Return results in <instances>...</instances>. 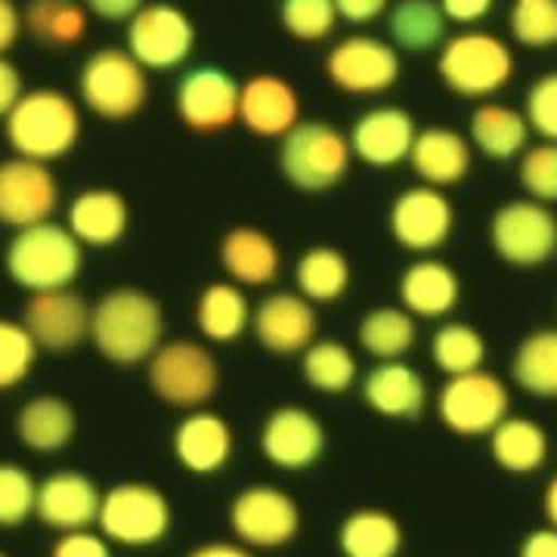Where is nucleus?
<instances>
[{"label": "nucleus", "mask_w": 557, "mask_h": 557, "mask_svg": "<svg viewBox=\"0 0 557 557\" xmlns=\"http://www.w3.org/2000/svg\"><path fill=\"white\" fill-rule=\"evenodd\" d=\"M164 338V310L143 288H112L94 304L90 341L115 366H137L161 347Z\"/></svg>", "instance_id": "nucleus-1"}, {"label": "nucleus", "mask_w": 557, "mask_h": 557, "mask_svg": "<svg viewBox=\"0 0 557 557\" xmlns=\"http://www.w3.org/2000/svg\"><path fill=\"white\" fill-rule=\"evenodd\" d=\"M84 121L78 102L57 87L25 90L16 109L3 119V137L22 159L57 161L78 146Z\"/></svg>", "instance_id": "nucleus-2"}, {"label": "nucleus", "mask_w": 557, "mask_h": 557, "mask_svg": "<svg viewBox=\"0 0 557 557\" xmlns=\"http://www.w3.org/2000/svg\"><path fill=\"white\" fill-rule=\"evenodd\" d=\"M84 263V245H81L69 226L44 220L35 226L16 230L3 251L7 276L13 278L25 292H57L72 288Z\"/></svg>", "instance_id": "nucleus-3"}, {"label": "nucleus", "mask_w": 557, "mask_h": 557, "mask_svg": "<svg viewBox=\"0 0 557 557\" xmlns=\"http://www.w3.org/2000/svg\"><path fill=\"white\" fill-rule=\"evenodd\" d=\"M440 81L465 100H486L515 78V53L493 32L468 28L443 40L437 57Z\"/></svg>", "instance_id": "nucleus-4"}, {"label": "nucleus", "mask_w": 557, "mask_h": 557, "mask_svg": "<svg viewBox=\"0 0 557 557\" xmlns=\"http://www.w3.org/2000/svg\"><path fill=\"white\" fill-rule=\"evenodd\" d=\"M354 161L350 137L329 121H298L278 146V171L295 189L325 193L347 177Z\"/></svg>", "instance_id": "nucleus-5"}, {"label": "nucleus", "mask_w": 557, "mask_h": 557, "mask_svg": "<svg viewBox=\"0 0 557 557\" xmlns=\"http://www.w3.org/2000/svg\"><path fill=\"white\" fill-rule=\"evenodd\" d=\"M78 100L97 119H134L149 102V75L127 47H100L81 65Z\"/></svg>", "instance_id": "nucleus-6"}, {"label": "nucleus", "mask_w": 557, "mask_h": 557, "mask_svg": "<svg viewBox=\"0 0 557 557\" xmlns=\"http://www.w3.org/2000/svg\"><path fill=\"white\" fill-rule=\"evenodd\" d=\"M146 379L161 403L174 409H201L218 394L220 366L199 341H161L159 350L149 357Z\"/></svg>", "instance_id": "nucleus-7"}, {"label": "nucleus", "mask_w": 557, "mask_h": 557, "mask_svg": "<svg viewBox=\"0 0 557 557\" xmlns=\"http://www.w3.org/2000/svg\"><path fill=\"white\" fill-rule=\"evenodd\" d=\"M171 502L152 483H119L102 493L97 527L109 542L124 548H149L171 533Z\"/></svg>", "instance_id": "nucleus-8"}, {"label": "nucleus", "mask_w": 557, "mask_h": 557, "mask_svg": "<svg viewBox=\"0 0 557 557\" xmlns=\"http://www.w3.org/2000/svg\"><path fill=\"white\" fill-rule=\"evenodd\" d=\"M124 47L146 72H171L193 57L196 25L174 3H146L127 22Z\"/></svg>", "instance_id": "nucleus-9"}, {"label": "nucleus", "mask_w": 557, "mask_h": 557, "mask_svg": "<svg viewBox=\"0 0 557 557\" xmlns=\"http://www.w3.org/2000/svg\"><path fill=\"white\" fill-rule=\"evenodd\" d=\"M490 242L511 267H542L557 255L555 211L536 199L508 201L490 220Z\"/></svg>", "instance_id": "nucleus-10"}, {"label": "nucleus", "mask_w": 557, "mask_h": 557, "mask_svg": "<svg viewBox=\"0 0 557 557\" xmlns=\"http://www.w3.org/2000/svg\"><path fill=\"white\" fill-rule=\"evenodd\" d=\"M511 394L505 381L493 372H465L446 379L440 387L437 416L458 437H483L493 434L502 418H508Z\"/></svg>", "instance_id": "nucleus-11"}, {"label": "nucleus", "mask_w": 557, "mask_h": 557, "mask_svg": "<svg viewBox=\"0 0 557 557\" xmlns=\"http://www.w3.org/2000/svg\"><path fill=\"white\" fill-rule=\"evenodd\" d=\"M399 50L375 35H350L338 40L325 57V78L344 94L379 97L399 81Z\"/></svg>", "instance_id": "nucleus-12"}, {"label": "nucleus", "mask_w": 557, "mask_h": 557, "mask_svg": "<svg viewBox=\"0 0 557 557\" xmlns=\"http://www.w3.org/2000/svg\"><path fill=\"white\" fill-rule=\"evenodd\" d=\"M230 527L248 548L273 552L288 545L300 530V508L288 493L270 483L245 486L230 505Z\"/></svg>", "instance_id": "nucleus-13"}, {"label": "nucleus", "mask_w": 557, "mask_h": 557, "mask_svg": "<svg viewBox=\"0 0 557 557\" xmlns=\"http://www.w3.org/2000/svg\"><path fill=\"white\" fill-rule=\"evenodd\" d=\"M242 84L218 65H196L180 75L174 112L193 134H220L239 121Z\"/></svg>", "instance_id": "nucleus-14"}, {"label": "nucleus", "mask_w": 557, "mask_h": 557, "mask_svg": "<svg viewBox=\"0 0 557 557\" xmlns=\"http://www.w3.org/2000/svg\"><path fill=\"white\" fill-rule=\"evenodd\" d=\"M60 208V183L47 161L13 159L0 161V223L25 230L53 218Z\"/></svg>", "instance_id": "nucleus-15"}, {"label": "nucleus", "mask_w": 557, "mask_h": 557, "mask_svg": "<svg viewBox=\"0 0 557 557\" xmlns=\"http://www.w3.org/2000/svg\"><path fill=\"white\" fill-rule=\"evenodd\" d=\"M387 223L399 248L412 255H434L453 236L456 211L453 201L443 196V189L418 183L394 199Z\"/></svg>", "instance_id": "nucleus-16"}, {"label": "nucleus", "mask_w": 557, "mask_h": 557, "mask_svg": "<svg viewBox=\"0 0 557 557\" xmlns=\"http://www.w3.org/2000/svg\"><path fill=\"white\" fill-rule=\"evenodd\" d=\"M90 317L94 307L75 288L57 292H35L25 300L22 322L47 354H72L90 338Z\"/></svg>", "instance_id": "nucleus-17"}, {"label": "nucleus", "mask_w": 557, "mask_h": 557, "mask_svg": "<svg viewBox=\"0 0 557 557\" xmlns=\"http://www.w3.org/2000/svg\"><path fill=\"white\" fill-rule=\"evenodd\" d=\"M317 304L300 292H273L260 300L251 317V332L273 357H300L317 341Z\"/></svg>", "instance_id": "nucleus-18"}, {"label": "nucleus", "mask_w": 557, "mask_h": 557, "mask_svg": "<svg viewBox=\"0 0 557 557\" xmlns=\"http://www.w3.org/2000/svg\"><path fill=\"white\" fill-rule=\"evenodd\" d=\"M260 453L282 471H304L325 453V431L304 406H278L260 428Z\"/></svg>", "instance_id": "nucleus-19"}, {"label": "nucleus", "mask_w": 557, "mask_h": 557, "mask_svg": "<svg viewBox=\"0 0 557 557\" xmlns=\"http://www.w3.org/2000/svg\"><path fill=\"white\" fill-rule=\"evenodd\" d=\"M347 137H350L354 159L366 161L369 168H394L399 161H409L418 127L406 109L375 106L354 121Z\"/></svg>", "instance_id": "nucleus-20"}, {"label": "nucleus", "mask_w": 557, "mask_h": 557, "mask_svg": "<svg viewBox=\"0 0 557 557\" xmlns=\"http://www.w3.org/2000/svg\"><path fill=\"white\" fill-rule=\"evenodd\" d=\"M300 121L298 90L273 72H260L242 84L239 124L263 139H282Z\"/></svg>", "instance_id": "nucleus-21"}, {"label": "nucleus", "mask_w": 557, "mask_h": 557, "mask_svg": "<svg viewBox=\"0 0 557 557\" xmlns=\"http://www.w3.org/2000/svg\"><path fill=\"white\" fill-rule=\"evenodd\" d=\"M102 493L90 478L78 471H57L38 483V505L35 515L57 533H72V530H90L100 518Z\"/></svg>", "instance_id": "nucleus-22"}, {"label": "nucleus", "mask_w": 557, "mask_h": 557, "mask_svg": "<svg viewBox=\"0 0 557 557\" xmlns=\"http://www.w3.org/2000/svg\"><path fill=\"white\" fill-rule=\"evenodd\" d=\"M171 449L189 474L208 478V474L223 471L226 461L233 458V431H230L226 418L218 412L193 409L174 428Z\"/></svg>", "instance_id": "nucleus-23"}, {"label": "nucleus", "mask_w": 557, "mask_h": 557, "mask_svg": "<svg viewBox=\"0 0 557 557\" xmlns=\"http://www.w3.org/2000/svg\"><path fill=\"white\" fill-rule=\"evenodd\" d=\"M65 226L84 248H112L131 226V208L119 189H81L65 211Z\"/></svg>", "instance_id": "nucleus-24"}, {"label": "nucleus", "mask_w": 557, "mask_h": 557, "mask_svg": "<svg viewBox=\"0 0 557 557\" xmlns=\"http://www.w3.org/2000/svg\"><path fill=\"white\" fill-rule=\"evenodd\" d=\"M362 399L379 416L412 421L428 406V384L406 359H381L362 381Z\"/></svg>", "instance_id": "nucleus-25"}, {"label": "nucleus", "mask_w": 557, "mask_h": 557, "mask_svg": "<svg viewBox=\"0 0 557 557\" xmlns=\"http://www.w3.org/2000/svg\"><path fill=\"white\" fill-rule=\"evenodd\" d=\"M397 295L399 307H406L416 319H443L458 307L461 282L449 263L421 255L403 270Z\"/></svg>", "instance_id": "nucleus-26"}, {"label": "nucleus", "mask_w": 557, "mask_h": 557, "mask_svg": "<svg viewBox=\"0 0 557 557\" xmlns=\"http://www.w3.org/2000/svg\"><path fill=\"white\" fill-rule=\"evenodd\" d=\"M409 164L421 183L446 189L471 174L474 146L453 127H428V131H418Z\"/></svg>", "instance_id": "nucleus-27"}, {"label": "nucleus", "mask_w": 557, "mask_h": 557, "mask_svg": "<svg viewBox=\"0 0 557 557\" xmlns=\"http://www.w3.org/2000/svg\"><path fill=\"white\" fill-rule=\"evenodd\" d=\"M220 267L236 285L260 288L276 282L282 270L278 245L263 230L255 226H233L220 239Z\"/></svg>", "instance_id": "nucleus-28"}, {"label": "nucleus", "mask_w": 557, "mask_h": 557, "mask_svg": "<svg viewBox=\"0 0 557 557\" xmlns=\"http://www.w3.org/2000/svg\"><path fill=\"white\" fill-rule=\"evenodd\" d=\"M75 428H78L75 409L53 394L28 399L16 416V434H20L22 446L38 456L62 453L75 437Z\"/></svg>", "instance_id": "nucleus-29"}, {"label": "nucleus", "mask_w": 557, "mask_h": 557, "mask_svg": "<svg viewBox=\"0 0 557 557\" xmlns=\"http://www.w3.org/2000/svg\"><path fill=\"white\" fill-rule=\"evenodd\" d=\"M471 146L493 161H511L530 146V121L502 102H480L471 112Z\"/></svg>", "instance_id": "nucleus-30"}, {"label": "nucleus", "mask_w": 557, "mask_h": 557, "mask_svg": "<svg viewBox=\"0 0 557 557\" xmlns=\"http://www.w3.org/2000/svg\"><path fill=\"white\" fill-rule=\"evenodd\" d=\"M251 304L236 282H211L196 300V325L211 344H230L251 329Z\"/></svg>", "instance_id": "nucleus-31"}, {"label": "nucleus", "mask_w": 557, "mask_h": 557, "mask_svg": "<svg viewBox=\"0 0 557 557\" xmlns=\"http://www.w3.org/2000/svg\"><path fill=\"white\" fill-rule=\"evenodd\" d=\"M490 456L508 474H536L548 461V434L533 418H502L490 434Z\"/></svg>", "instance_id": "nucleus-32"}, {"label": "nucleus", "mask_w": 557, "mask_h": 557, "mask_svg": "<svg viewBox=\"0 0 557 557\" xmlns=\"http://www.w3.org/2000/svg\"><path fill=\"white\" fill-rule=\"evenodd\" d=\"M22 20L25 32L47 50L78 47L90 28V13L84 0H28Z\"/></svg>", "instance_id": "nucleus-33"}, {"label": "nucleus", "mask_w": 557, "mask_h": 557, "mask_svg": "<svg viewBox=\"0 0 557 557\" xmlns=\"http://www.w3.org/2000/svg\"><path fill=\"white\" fill-rule=\"evenodd\" d=\"M338 548L344 557H397L403 548V527L391 511L357 508L341 520Z\"/></svg>", "instance_id": "nucleus-34"}, {"label": "nucleus", "mask_w": 557, "mask_h": 557, "mask_svg": "<svg viewBox=\"0 0 557 557\" xmlns=\"http://www.w3.org/2000/svg\"><path fill=\"white\" fill-rule=\"evenodd\" d=\"M449 20L437 0H399L387 16L391 44L406 53H428L443 47Z\"/></svg>", "instance_id": "nucleus-35"}, {"label": "nucleus", "mask_w": 557, "mask_h": 557, "mask_svg": "<svg viewBox=\"0 0 557 557\" xmlns=\"http://www.w3.org/2000/svg\"><path fill=\"white\" fill-rule=\"evenodd\" d=\"M511 379L530 397L557 399V329H539L520 341Z\"/></svg>", "instance_id": "nucleus-36"}, {"label": "nucleus", "mask_w": 557, "mask_h": 557, "mask_svg": "<svg viewBox=\"0 0 557 557\" xmlns=\"http://www.w3.org/2000/svg\"><path fill=\"white\" fill-rule=\"evenodd\" d=\"M357 341L359 347L379 362L403 359L406 354H412L418 341L416 317L406 307H375L359 319Z\"/></svg>", "instance_id": "nucleus-37"}, {"label": "nucleus", "mask_w": 557, "mask_h": 557, "mask_svg": "<svg viewBox=\"0 0 557 557\" xmlns=\"http://www.w3.org/2000/svg\"><path fill=\"white\" fill-rule=\"evenodd\" d=\"M295 285L310 304H335L350 288V260L332 245H317L295 263Z\"/></svg>", "instance_id": "nucleus-38"}, {"label": "nucleus", "mask_w": 557, "mask_h": 557, "mask_svg": "<svg viewBox=\"0 0 557 557\" xmlns=\"http://www.w3.org/2000/svg\"><path fill=\"white\" fill-rule=\"evenodd\" d=\"M300 372L304 381L319 391V394H347L357 384L359 366L354 350L344 341H313L304 354H300Z\"/></svg>", "instance_id": "nucleus-39"}, {"label": "nucleus", "mask_w": 557, "mask_h": 557, "mask_svg": "<svg viewBox=\"0 0 557 557\" xmlns=\"http://www.w3.org/2000/svg\"><path fill=\"white\" fill-rule=\"evenodd\" d=\"M431 359L446 379L483 369L486 338L465 322H446L431 338Z\"/></svg>", "instance_id": "nucleus-40"}, {"label": "nucleus", "mask_w": 557, "mask_h": 557, "mask_svg": "<svg viewBox=\"0 0 557 557\" xmlns=\"http://www.w3.org/2000/svg\"><path fill=\"white\" fill-rule=\"evenodd\" d=\"M508 28L511 38L527 50L557 47V0H515Z\"/></svg>", "instance_id": "nucleus-41"}, {"label": "nucleus", "mask_w": 557, "mask_h": 557, "mask_svg": "<svg viewBox=\"0 0 557 557\" xmlns=\"http://www.w3.org/2000/svg\"><path fill=\"white\" fill-rule=\"evenodd\" d=\"M38 341L25 329V322L0 317V391L20 387L28 379L35 359H38Z\"/></svg>", "instance_id": "nucleus-42"}, {"label": "nucleus", "mask_w": 557, "mask_h": 557, "mask_svg": "<svg viewBox=\"0 0 557 557\" xmlns=\"http://www.w3.org/2000/svg\"><path fill=\"white\" fill-rule=\"evenodd\" d=\"M278 22L292 38L317 44L335 32L338 10H335V0H282Z\"/></svg>", "instance_id": "nucleus-43"}, {"label": "nucleus", "mask_w": 557, "mask_h": 557, "mask_svg": "<svg viewBox=\"0 0 557 557\" xmlns=\"http://www.w3.org/2000/svg\"><path fill=\"white\" fill-rule=\"evenodd\" d=\"M38 505V483L13 461H0V530L22 527L35 515Z\"/></svg>", "instance_id": "nucleus-44"}, {"label": "nucleus", "mask_w": 557, "mask_h": 557, "mask_svg": "<svg viewBox=\"0 0 557 557\" xmlns=\"http://www.w3.org/2000/svg\"><path fill=\"white\" fill-rule=\"evenodd\" d=\"M518 177L530 199L557 205V143L542 139L536 146H527L520 156Z\"/></svg>", "instance_id": "nucleus-45"}, {"label": "nucleus", "mask_w": 557, "mask_h": 557, "mask_svg": "<svg viewBox=\"0 0 557 557\" xmlns=\"http://www.w3.org/2000/svg\"><path fill=\"white\" fill-rule=\"evenodd\" d=\"M523 115L530 121V131L542 139L557 143V72H548L527 90Z\"/></svg>", "instance_id": "nucleus-46"}, {"label": "nucleus", "mask_w": 557, "mask_h": 557, "mask_svg": "<svg viewBox=\"0 0 557 557\" xmlns=\"http://www.w3.org/2000/svg\"><path fill=\"white\" fill-rule=\"evenodd\" d=\"M50 557H112L109 539L94 530H72V533H60L53 542Z\"/></svg>", "instance_id": "nucleus-47"}, {"label": "nucleus", "mask_w": 557, "mask_h": 557, "mask_svg": "<svg viewBox=\"0 0 557 557\" xmlns=\"http://www.w3.org/2000/svg\"><path fill=\"white\" fill-rule=\"evenodd\" d=\"M437 3L446 13V20L456 22V25H478L496 7V0H437Z\"/></svg>", "instance_id": "nucleus-48"}, {"label": "nucleus", "mask_w": 557, "mask_h": 557, "mask_svg": "<svg viewBox=\"0 0 557 557\" xmlns=\"http://www.w3.org/2000/svg\"><path fill=\"white\" fill-rule=\"evenodd\" d=\"M387 7H391V0H335L338 20L350 22V25L375 22L387 13Z\"/></svg>", "instance_id": "nucleus-49"}, {"label": "nucleus", "mask_w": 557, "mask_h": 557, "mask_svg": "<svg viewBox=\"0 0 557 557\" xmlns=\"http://www.w3.org/2000/svg\"><path fill=\"white\" fill-rule=\"evenodd\" d=\"M84 7L102 22H131L146 7V0H84Z\"/></svg>", "instance_id": "nucleus-50"}, {"label": "nucleus", "mask_w": 557, "mask_h": 557, "mask_svg": "<svg viewBox=\"0 0 557 557\" xmlns=\"http://www.w3.org/2000/svg\"><path fill=\"white\" fill-rule=\"evenodd\" d=\"M22 94H25V87H22L20 69L7 60V57H0V121L16 109V102L22 100Z\"/></svg>", "instance_id": "nucleus-51"}, {"label": "nucleus", "mask_w": 557, "mask_h": 557, "mask_svg": "<svg viewBox=\"0 0 557 557\" xmlns=\"http://www.w3.org/2000/svg\"><path fill=\"white\" fill-rule=\"evenodd\" d=\"M25 32L22 10L13 0H0V57H7Z\"/></svg>", "instance_id": "nucleus-52"}, {"label": "nucleus", "mask_w": 557, "mask_h": 557, "mask_svg": "<svg viewBox=\"0 0 557 557\" xmlns=\"http://www.w3.org/2000/svg\"><path fill=\"white\" fill-rule=\"evenodd\" d=\"M518 557H557V530L545 527V530H533L520 542Z\"/></svg>", "instance_id": "nucleus-53"}, {"label": "nucleus", "mask_w": 557, "mask_h": 557, "mask_svg": "<svg viewBox=\"0 0 557 557\" xmlns=\"http://www.w3.org/2000/svg\"><path fill=\"white\" fill-rule=\"evenodd\" d=\"M186 557H255L248 545H236V542H205L196 552Z\"/></svg>", "instance_id": "nucleus-54"}, {"label": "nucleus", "mask_w": 557, "mask_h": 557, "mask_svg": "<svg viewBox=\"0 0 557 557\" xmlns=\"http://www.w3.org/2000/svg\"><path fill=\"white\" fill-rule=\"evenodd\" d=\"M542 511H545V520L557 530V474L548 480L545 486V496H542Z\"/></svg>", "instance_id": "nucleus-55"}, {"label": "nucleus", "mask_w": 557, "mask_h": 557, "mask_svg": "<svg viewBox=\"0 0 557 557\" xmlns=\"http://www.w3.org/2000/svg\"><path fill=\"white\" fill-rule=\"evenodd\" d=\"M0 557H7V555H3V552H0Z\"/></svg>", "instance_id": "nucleus-56"}]
</instances>
